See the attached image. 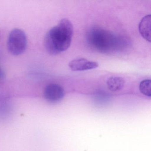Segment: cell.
Listing matches in <instances>:
<instances>
[{"label": "cell", "mask_w": 151, "mask_h": 151, "mask_svg": "<svg viewBox=\"0 0 151 151\" xmlns=\"http://www.w3.org/2000/svg\"><path fill=\"white\" fill-rule=\"evenodd\" d=\"M139 90L140 92L144 95L148 97H151V80L149 79H145L141 81L139 84Z\"/></svg>", "instance_id": "obj_8"}, {"label": "cell", "mask_w": 151, "mask_h": 151, "mask_svg": "<svg viewBox=\"0 0 151 151\" xmlns=\"http://www.w3.org/2000/svg\"><path fill=\"white\" fill-rule=\"evenodd\" d=\"M151 15L144 17L139 25V30L142 37L147 41L151 42Z\"/></svg>", "instance_id": "obj_6"}, {"label": "cell", "mask_w": 151, "mask_h": 151, "mask_svg": "<svg viewBox=\"0 0 151 151\" xmlns=\"http://www.w3.org/2000/svg\"><path fill=\"white\" fill-rule=\"evenodd\" d=\"M5 77V74L3 70L0 68V79H4Z\"/></svg>", "instance_id": "obj_9"}, {"label": "cell", "mask_w": 151, "mask_h": 151, "mask_svg": "<svg viewBox=\"0 0 151 151\" xmlns=\"http://www.w3.org/2000/svg\"><path fill=\"white\" fill-rule=\"evenodd\" d=\"M69 67L72 71H84L96 68L99 63L96 62L91 61L85 58H78L71 61L69 63Z\"/></svg>", "instance_id": "obj_5"}, {"label": "cell", "mask_w": 151, "mask_h": 151, "mask_svg": "<svg viewBox=\"0 0 151 151\" xmlns=\"http://www.w3.org/2000/svg\"><path fill=\"white\" fill-rule=\"evenodd\" d=\"M124 79L120 77L113 76L109 78L106 82L108 88L111 91L115 92L122 90L124 85Z\"/></svg>", "instance_id": "obj_7"}, {"label": "cell", "mask_w": 151, "mask_h": 151, "mask_svg": "<svg viewBox=\"0 0 151 151\" xmlns=\"http://www.w3.org/2000/svg\"><path fill=\"white\" fill-rule=\"evenodd\" d=\"M86 40L89 45L97 52L109 53L122 49L126 41L106 30L94 26L87 32Z\"/></svg>", "instance_id": "obj_2"}, {"label": "cell", "mask_w": 151, "mask_h": 151, "mask_svg": "<svg viewBox=\"0 0 151 151\" xmlns=\"http://www.w3.org/2000/svg\"><path fill=\"white\" fill-rule=\"evenodd\" d=\"M73 26L67 19L60 21L51 29L45 38V46L48 53L56 55L66 51L70 46L73 37Z\"/></svg>", "instance_id": "obj_1"}, {"label": "cell", "mask_w": 151, "mask_h": 151, "mask_svg": "<svg viewBox=\"0 0 151 151\" xmlns=\"http://www.w3.org/2000/svg\"><path fill=\"white\" fill-rule=\"evenodd\" d=\"M65 95L63 88L57 84L48 85L44 90V96L46 100L50 103L60 102L63 99Z\"/></svg>", "instance_id": "obj_4"}, {"label": "cell", "mask_w": 151, "mask_h": 151, "mask_svg": "<svg viewBox=\"0 0 151 151\" xmlns=\"http://www.w3.org/2000/svg\"><path fill=\"white\" fill-rule=\"evenodd\" d=\"M27 46V38L25 32L20 29H14L10 32L7 41V48L14 55L23 53Z\"/></svg>", "instance_id": "obj_3"}]
</instances>
